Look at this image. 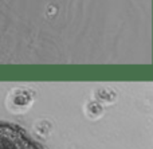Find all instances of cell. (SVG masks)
Instances as JSON below:
<instances>
[{
    "label": "cell",
    "mask_w": 153,
    "mask_h": 149,
    "mask_svg": "<svg viewBox=\"0 0 153 149\" xmlns=\"http://www.w3.org/2000/svg\"><path fill=\"white\" fill-rule=\"evenodd\" d=\"M0 149H43L22 128L0 121Z\"/></svg>",
    "instance_id": "6da1fadb"
}]
</instances>
